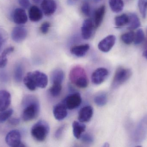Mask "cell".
Here are the masks:
<instances>
[{"instance_id":"cb8c5ba5","label":"cell","mask_w":147,"mask_h":147,"mask_svg":"<svg viewBox=\"0 0 147 147\" xmlns=\"http://www.w3.org/2000/svg\"><path fill=\"white\" fill-rule=\"evenodd\" d=\"M14 50L13 47H9L4 49L0 55V68H4L7 64V56Z\"/></svg>"},{"instance_id":"7bdbcfd3","label":"cell","mask_w":147,"mask_h":147,"mask_svg":"<svg viewBox=\"0 0 147 147\" xmlns=\"http://www.w3.org/2000/svg\"><path fill=\"white\" fill-rule=\"evenodd\" d=\"M143 55L147 59V50L144 51L143 53Z\"/></svg>"},{"instance_id":"277c9868","label":"cell","mask_w":147,"mask_h":147,"mask_svg":"<svg viewBox=\"0 0 147 147\" xmlns=\"http://www.w3.org/2000/svg\"><path fill=\"white\" fill-rule=\"evenodd\" d=\"M50 131L49 124L44 121H40L33 125L31 129V135L34 140L43 142L46 140Z\"/></svg>"},{"instance_id":"7a4b0ae2","label":"cell","mask_w":147,"mask_h":147,"mask_svg":"<svg viewBox=\"0 0 147 147\" xmlns=\"http://www.w3.org/2000/svg\"><path fill=\"white\" fill-rule=\"evenodd\" d=\"M23 83L30 91H34L37 88H45L48 84V77L44 72L36 70L28 72L23 78Z\"/></svg>"},{"instance_id":"8992f818","label":"cell","mask_w":147,"mask_h":147,"mask_svg":"<svg viewBox=\"0 0 147 147\" xmlns=\"http://www.w3.org/2000/svg\"><path fill=\"white\" fill-rule=\"evenodd\" d=\"M132 75L131 70L127 68L120 67L118 68L115 73L112 86L114 89L118 88L120 85L127 82Z\"/></svg>"},{"instance_id":"7c38bea8","label":"cell","mask_w":147,"mask_h":147,"mask_svg":"<svg viewBox=\"0 0 147 147\" xmlns=\"http://www.w3.org/2000/svg\"><path fill=\"white\" fill-rule=\"evenodd\" d=\"M28 31L25 28L17 26L13 28L11 33V37L15 42L20 43L26 39Z\"/></svg>"},{"instance_id":"8d00e7d4","label":"cell","mask_w":147,"mask_h":147,"mask_svg":"<svg viewBox=\"0 0 147 147\" xmlns=\"http://www.w3.org/2000/svg\"><path fill=\"white\" fill-rule=\"evenodd\" d=\"M51 24L48 22H45L42 23L40 27V30L41 33L44 34H46L48 33L49 28L50 27Z\"/></svg>"},{"instance_id":"d590c367","label":"cell","mask_w":147,"mask_h":147,"mask_svg":"<svg viewBox=\"0 0 147 147\" xmlns=\"http://www.w3.org/2000/svg\"><path fill=\"white\" fill-rule=\"evenodd\" d=\"M81 140L86 143H91L93 142V138L91 135L89 134H85L84 135H82L80 137Z\"/></svg>"},{"instance_id":"6da1fadb","label":"cell","mask_w":147,"mask_h":147,"mask_svg":"<svg viewBox=\"0 0 147 147\" xmlns=\"http://www.w3.org/2000/svg\"><path fill=\"white\" fill-rule=\"evenodd\" d=\"M22 106L23 108L22 118L24 121H32L38 115L40 110L39 102L34 96L28 95L24 97Z\"/></svg>"},{"instance_id":"1f68e13d","label":"cell","mask_w":147,"mask_h":147,"mask_svg":"<svg viewBox=\"0 0 147 147\" xmlns=\"http://www.w3.org/2000/svg\"><path fill=\"white\" fill-rule=\"evenodd\" d=\"M145 39V34L143 30L140 28L137 30L136 33L135 34L134 43L135 45H138L141 44Z\"/></svg>"},{"instance_id":"ffe728a7","label":"cell","mask_w":147,"mask_h":147,"mask_svg":"<svg viewBox=\"0 0 147 147\" xmlns=\"http://www.w3.org/2000/svg\"><path fill=\"white\" fill-rule=\"evenodd\" d=\"M105 13V7L101 6L95 11L94 13V24L95 28H97L101 25Z\"/></svg>"},{"instance_id":"60d3db41","label":"cell","mask_w":147,"mask_h":147,"mask_svg":"<svg viewBox=\"0 0 147 147\" xmlns=\"http://www.w3.org/2000/svg\"><path fill=\"white\" fill-rule=\"evenodd\" d=\"M20 120L19 118H13L9 119L8 122L9 124L13 126H16L20 123Z\"/></svg>"},{"instance_id":"ac0fdd59","label":"cell","mask_w":147,"mask_h":147,"mask_svg":"<svg viewBox=\"0 0 147 147\" xmlns=\"http://www.w3.org/2000/svg\"><path fill=\"white\" fill-rule=\"evenodd\" d=\"M28 15L30 20L33 22L39 21L42 19L43 16L42 11L36 6L30 7Z\"/></svg>"},{"instance_id":"83f0119b","label":"cell","mask_w":147,"mask_h":147,"mask_svg":"<svg viewBox=\"0 0 147 147\" xmlns=\"http://www.w3.org/2000/svg\"><path fill=\"white\" fill-rule=\"evenodd\" d=\"M23 69L21 64H18L16 66L14 70V78L16 82L20 83L23 79Z\"/></svg>"},{"instance_id":"5bb4252c","label":"cell","mask_w":147,"mask_h":147,"mask_svg":"<svg viewBox=\"0 0 147 147\" xmlns=\"http://www.w3.org/2000/svg\"><path fill=\"white\" fill-rule=\"evenodd\" d=\"M42 11L45 15L53 14L57 8V3L54 0H43L41 3Z\"/></svg>"},{"instance_id":"e575fe53","label":"cell","mask_w":147,"mask_h":147,"mask_svg":"<svg viewBox=\"0 0 147 147\" xmlns=\"http://www.w3.org/2000/svg\"><path fill=\"white\" fill-rule=\"evenodd\" d=\"M81 10L83 14L86 16H89L90 15V6L87 2H83L81 5Z\"/></svg>"},{"instance_id":"52a82bcc","label":"cell","mask_w":147,"mask_h":147,"mask_svg":"<svg viewBox=\"0 0 147 147\" xmlns=\"http://www.w3.org/2000/svg\"><path fill=\"white\" fill-rule=\"evenodd\" d=\"M8 146L12 147H23L26 146L21 142V135L18 130H13L8 133L5 138Z\"/></svg>"},{"instance_id":"f6af8a7d","label":"cell","mask_w":147,"mask_h":147,"mask_svg":"<svg viewBox=\"0 0 147 147\" xmlns=\"http://www.w3.org/2000/svg\"><path fill=\"white\" fill-rule=\"evenodd\" d=\"M93 1L95 3H98L102 1L103 0H93Z\"/></svg>"},{"instance_id":"74e56055","label":"cell","mask_w":147,"mask_h":147,"mask_svg":"<svg viewBox=\"0 0 147 147\" xmlns=\"http://www.w3.org/2000/svg\"><path fill=\"white\" fill-rule=\"evenodd\" d=\"M65 125H62L61 127H59L57 130L56 131V133L55 134V137L57 139H59L60 137L63 135V133L65 129Z\"/></svg>"},{"instance_id":"e0dca14e","label":"cell","mask_w":147,"mask_h":147,"mask_svg":"<svg viewBox=\"0 0 147 147\" xmlns=\"http://www.w3.org/2000/svg\"><path fill=\"white\" fill-rule=\"evenodd\" d=\"M11 96L10 93L6 90H0V111L7 109L11 103Z\"/></svg>"},{"instance_id":"2e32d148","label":"cell","mask_w":147,"mask_h":147,"mask_svg":"<svg viewBox=\"0 0 147 147\" xmlns=\"http://www.w3.org/2000/svg\"><path fill=\"white\" fill-rule=\"evenodd\" d=\"M53 114L56 120L59 121L64 120L68 114L67 108L63 103L55 105L53 108Z\"/></svg>"},{"instance_id":"f35d334b","label":"cell","mask_w":147,"mask_h":147,"mask_svg":"<svg viewBox=\"0 0 147 147\" xmlns=\"http://www.w3.org/2000/svg\"><path fill=\"white\" fill-rule=\"evenodd\" d=\"M18 2L20 5L24 9L28 8L31 5L29 0H18Z\"/></svg>"},{"instance_id":"4316f807","label":"cell","mask_w":147,"mask_h":147,"mask_svg":"<svg viewBox=\"0 0 147 147\" xmlns=\"http://www.w3.org/2000/svg\"><path fill=\"white\" fill-rule=\"evenodd\" d=\"M129 22V15L123 14L115 18V24L117 27H122L128 25Z\"/></svg>"},{"instance_id":"44dd1931","label":"cell","mask_w":147,"mask_h":147,"mask_svg":"<svg viewBox=\"0 0 147 147\" xmlns=\"http://www.w3.org/2000/svg\"><path fill=\"white\" fill-rule=\"evenodd\" d=\"M73 135L75 138L79 139L85 131L86 127L83 123L74 121L72 123Z\"/></svg>"},{"instance_id":"b9f144b4","label":"cell","mask_w":147,"mask_h":147,"mask_svg":"<svg viewBox=\"0 0 147 147\" xmlns=\"http://www.w3.org/2000/svg\"><path fill=\"white\" fill-rule=\"evenodd\" d=\"M78 0H67V3L70 6H72L77 3Z\"/></svg>"},{"instance_id":"9a60e30c","label":"cell","mask_w":147,"mask_h":147,"mask_svg":"<svg viewBox=\"0 0 147 147\" xmlns=\"http://www.w3.org/2000/svg\"><path fill=\"white\" fill-rule=\"evenodd\" d=\"M93 113V108L91 106H85L79 112L78 119L80 122H88L92 117Z\"/></svg>"},{"instance_id":"836d02e7","label":"cell","mask_w":147,"mask_h":147,"mask_svg":"<svg viewBox=\"0 0 147 147\" xmlns=\"http://www.w3.org/2000/svg\"><path fill=\"white\" fill-rule=\"evenodd\" d=\"M13 111L12 109H7L4 111H1L0 113V123H3L9 119L13 114Z\"/></svg>"},{"instance_id":"ee69618b","label":"cell","mask_w":147,"mask_h":147,"mask_svg":"<svg viewBox=\"0 0 147 147\" xmlns=\"http://www.w3.org/2000/svg\"><path fill=\"white\" fill-rule=\"evenodd\" d=\"M32 1H33L35 3H38L40 2V1H41V0H32Z\"/></svg>"},{"instance_id":"4fadbf2b","label":"cell","mask_w":147,"mask_h":147,"mask_svg":"<svg viewBox=\"0 0 147 147\" xmlns=\"http://www.w3.org/2000/svg\"><path fill=\"white\" fill-rule=\"evenodd\" d=\"M12 18L14 22L18 25L25 24L28 21V16L26 11L20 8L14 9L12 14Z\"/></svg>"},{"instance_id":"f546056e","label":"cell","mask_w":147,"mask_h":147,"mask_svg":"<svg viewBox=\"0 0 147 147\" xmlns=\"http://www.w3.org/2000/svg\"><path fill=\"white\" fill-rule=\"evenodd\" d=\"M62 89L61 84L53 83L49 89V92L53 97H57L60 95Z\"/></svg>"},{"instance_id":"4dcf8cb0","label":"cell","mask_w":147,"mask_h":147,"mask_svg":"<svg viewBox=\"0 0 147 147\" xmlns=\"http://www.w3.org/2000/svg\"><path fill=\"white\" fill-rule=\"evenodd\" d=\"M8 39V34L6 30L0 27V52Z\"/></svg>"},{"instance_id":"ba28073f","label":"cell","mask_w":147,"mask_h":147,"mask_svg":"<svg viewBox=\"0 0 147 147\" xmlns=\"http://www.w3.org/2000/svg\"><path fill=\"white\" fill-rule=\"evenodd\" d=\"M82 102L80 94L78 92L72 93L66 97L63 101V103L69 110L77 108L81 104Z\"/></svg>"},{"instance_id":"30bf717a","label":"cell","mask_w":147,"mask_h":147,"mask_svg":"<svg viewBox=\"0 0 147 147\" xmlns=\"http://www.w3.org/2000/svg\"><path fill=\"white\" fill-rule=\"evenodd\" d=\"M116 37L114 35H109L100 41L98 48L101 51L108 52L113 47L115 43Z\"/></svg>"},{"instance_id":"d4e9b609","label":"cell","mask_w":147,"mask_h":147,"mask_svg":"<svg viewBox=\"0 0 147 147\" xmlns=\"http://www.w3.org/2000/svg\"><path fill=\"white\" fill-rule=\"evenodd\" d=\"M109 4L112 11L116 13L121 12L124 7L123 0H109Z\"/></svg>"},{"instance_id":"603a6c76","label":"cell","mask_w":147,"mask_h":147,"mask_svg":"<svg viewBox=\"0 0 147 147\" xmlns=\"http://www.w3.org/2000/svg\"><path fill=\"white\" fill-rule=\"evenodd\" d=\"M129 22L128 24V28L130 30L135 29L141 26L140 19L136 14L131 13L129 15Z\"/></svg>"},{"instance_id":"5b68a950","label":"cell","mask_w":147,"mask_h":147,"mask_svg":"<svg viewBox=\"0 0 147 147\" xmlns=\"http://www.w3.org/2000/svg\"><path fill=\"white\" fill-rule=\"evenodd\" d=\"M147 134V114L140 121L132 135L133 142L137 144L142 142Z\"/></svg>"},{"instance_id":"484cf974","label":"cell","mask_w":147,"mask_h":147,"mask_svg":"<svg viewBox=\"0 0 147 147\" xmlns=\"http://www.w3.org/2000/svg\"><path fill=\"white\" fill-rule=\"evenodd\" d=\"M94 102L99 107L105 106L108 102V97L105 92H102L97 94L94 99Z\"/></svg>"},{"instance_id":"8fae6325","label":"cell","mask_w":147,"mask_h":147,"mask_svg":"<svg viewBox=\"0 0 147 147\" xmlns=\"http://www.w3.org/2000/svg\"><path fill=\"white\" fill-rule=\"evenodd\" d=\"M95 26L90 19H86L83 22L81 26V35L84 39H90L93 33Z\"/></svg>"},{"instance_id":"d6986e66","label":"cell","mask_w":147,"mask_h":147,"mask_svg":"<svg viewBox=\"0 0 147 147\" xmlns=\"http://www.w3.org/2000/svg\"><path fill=\"white\" fill-rule=\"evenodd\" d=\"M90 47V45L88 44L74 46L71 49V52L76 57L79 58L83 57L89 51Z\"/></svg>"},{"instance_id":"3957f363","label":"cell","mask_w":147,"mask_h":147,"mask_svg":"<svg viewBox=\"0 0 147 147\" xmlns=\"http://www.w3.org/2000/svg\"><path fill=\"white\" fill-rule=\"evenodd\" d=\"M71 82L80 88L84 89L88 85V78L84 68L80 66L73 67L70 72Z\"/></svg>"},{"instance_id":"f1b7e54d","label":"cell","mask_w":147,"mask_h":147,"mask_svg":"<svg viewBox=\"0 0 147 147\" xmlns=\"http://www.w3.org/2000/svg\"><path fill=\"white\" fill-rule=\"evenodd\" d=\"M135 33L133 31L123 34L121 36V39L126 45H130L134 41Z\"/></svg>"},{"instance_id":"9c48e42d","label":"cell","mask_w":147,"mask_h":147,"mask_svg":"<svg viewBox=\"0 0 147 147\" xmlns=\"http://www.w3.org/2000/svg\"><path fill=\"white\" fill-rule=\"evenodd\" d=\"M109 74V71L106 68H98L93 72L92 75V82L95 85L101 84L104 82Z\"/></svg>"},{"instance_id":"7402d4cb","label":"cell","mask_w":147,"mask_h":147,"mask_svg":"<svg viewBox=\"0 0 147 147\" xmlns=\"http://www.w3.org/2000/svg\"><path fill=\"white\" fill-rule=\"evenodd\" d=\"M65 78V73L61 69L54 70L52 72L51 79L52 83H58L62 84Z\"/></svg>"},{"instance_id":"ab89813d","label":"cell","mask_w":147,"mask_h":147,"mask_svg":"<svg viewBox=\"0 0 147 147\" xmlns=\"http://www.w3.org/2000/svg\"><path fill=\"white\" fill-rule=\"evenodd\" d=\"M8 75L5 71H1L0 72V80L2 82H6L7 81Z\"/></svg>"},{"instance_id":"d6a6232c","label":"cell","mask_w":147,"mask_h":147,"mask_svg":"<svg viewBox=\"0 0 147 147\" xmlns=\"http://www.w3.org/2000/svg\"><path fill=\"white\" fill-rule=\"evenodd\" d=\"M138 5L142 17L146 18L147 13V0H139Z\"/></svg>"}]
</instances>
